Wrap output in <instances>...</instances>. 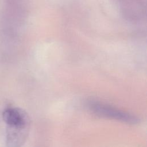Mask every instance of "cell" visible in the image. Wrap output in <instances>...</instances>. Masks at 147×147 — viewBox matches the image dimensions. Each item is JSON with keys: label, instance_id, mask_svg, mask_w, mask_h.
I'll use <instances>...</instances> for the list:
<instances>
[{"label": "cell", "instance_id": "1", "mask_svg": "<svg viewBox=\"0 0 147 147\" xmlns=\"http://www.w3.org/2000/svg\"><path fill=\"white\" fill-rule=\"evenodd\" d=\"M4 122L9 127L7 142L9 147H19L28 133L30 121L28 114L18 108L6 109L2 113Z\"/></svg>", "mask_w": 147, "mask_h": 147}, {"label": "cell", "instance_id": "2", "mask_svg": "<svg viewBox=\"0 0 147 147\" xmlns=\"http://www.w3.org/2000/svg\"><path fill=\"white\" fill-rule=\"evenodd\" d=\"M91 110L97 114L105 117L111 118L113 119L122 121L130 123H137L138 119L135 117L115 110L111 107L106 106L100 104L94 103L91 105Z\"/></svg>", "mask_w": 147, "mask_h": 147}]
</instances>
